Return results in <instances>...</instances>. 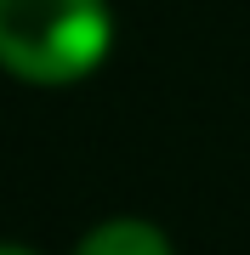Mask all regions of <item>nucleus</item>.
Wrapping results in <instances>:
<instances>
[{"label":"nucleus","instance_id":"f03ea898","mask_svg":"<svg viewBox=\"0 0 250 255\" xmlns=\"http://www.w3.org/2000/svg\"><path fill=\"white\" fill-rule=\"evenodd\" d=\"M74 255H171V244L148 221H102L80 238Z\"/></svg>","mask_w":250,"mask_h":255},{"label":"nucleus","instance_id":"7ed1b4c3","mask_svg":"<svg viewBox=\"0 0 250 255\" xmlns=\"http://www.w3.org/2000/svg\"><path fill=\"white\" fill-rule=\"evenodd\" d=\"M0 255H28V250H11V244H0Z\"/></svg>","mask_w":250,"mask_h":255},{"label":"nucleus","instance_id":"f257e3e1","mask_svg":"<svg viewBox=\"0 0 250 255\" xmlns=\"http://www.w3.org/2000/svg\"><path fill=\"white\" fill-rule=\"evenodd\" d=\"M114 40L102 0H0V68L28 85L85 80Z\"/></svg>","mask_w":250,"mask_h":255}]
</instances>
